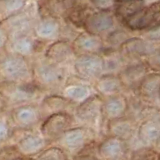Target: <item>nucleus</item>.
<instances>
[{"instance_id":"31","label":"nucleus","mask_w":160,"mask_h":160,"mask_svg":"<svg viewBox=\"0 0 160 160\" xmlns=\"http://www.w3.org/2000/svg\"><path fill=\"white\" fill-rule=\"evenodd\" d=\"M40 14L42 18H56L62 10L61 0H43L40 4Z\"/></svg>"},{"instance_id":"43","label":"nucleus","mask_w":160,"mask_h":160,"mask_svg":"<svg viewBox=\"0 0 160 160\" xmlns=\"http://www.w3.org/2000/svg\"><path fill=\"white\" fill-rule=\"evenodd\" d=\"M7 146H8L7 144H4V143H1V142H0V152L3 151V150H4L5 148H6Z\"/></svg>"},{"instance_id":"10","label":"nucleus","mask_w":160,"mask_h":160,"mask_svg":"<svg viewBox=\"0 0 160 160\" xmlns=\"http://www.w3.org/2000/svg\"><path fill=\"white\" fill-rule=\"evenodd\" d=\"M160 20V1L146 7L140 8L138 11L122 20V23L131 31H145Z\"/></svg>"},{"instance_id":"22","label":"nucleus","mask_w":160,"mask_h":160,"mask_svg":"<svg viewBox=\"0 0 160 160\" xmlns=\"http://www.w3.org/2000/svg\"><path fill=\"white\" fill-rule=\"evenodd\" d=\"M160 88V73L150 71L140 83L136 92L149 106H157V95Z\"/></svg>"},{"instance_id":"33","label":"nucleus","mask_w":160,"mask_h":160,"mask_svg":"<svg viewBox=\"0 0 160 160\" xmlns=\"http://www.w3.org/2000/svg\"><path fill=\"white\" fill-rule=\"evenodd\" d=\"M14 129L9 123L6 113L0 115V142L4 144H10V141L13 137Z\"/></svg>"},{"instance_id":"2","label":"nucleus","mask_w":160,"mask_h":160,"mask_svg":"<svg viewBox=\"0 0 160 160\" xmlns=\"http://www.w3.org/2000/svg\"><path fill=\"white\" fill-rule=\"evenodd\" d=\"M100 138L91 128L75 125L65 131L53 144L66 152L69 157H72L84 152H95Z\"/></svg>"},{"instance_id":"36","label":"nucleus","mask_w":160,"mask_h":160,"mask_svg":"<svg viewBox=\"0 0 160 160\" xmlns=\"http://www.w3.org/2000/svg\"><path fill=\"white\" fill-rule=\"evenodd\" d=\"M0 160H29V159L21 156L10 145H8L3 151L0 152Z\"/></svg>"},{"instance_id":"21","label":"nucleus","mask_w":160,"mask_h":160,"mask_svg":"<svg viewBox=\"0 0 160 160\" xmlns=\"http://www.w3.org/2000/svg\"><path fill=\"white\" fill-rule=\"evenodd\" d=\"M127 98L125 93L103 98L102 115L104 124L107 121L126 116ZM104 126V125H103Z\"/></svg>"},{"instance_id":"4","label":"nucleus","mask_w":160,"mask_h":160,"mask_svg":"<svg viewBox=\"0 0 160 160\" xmlns=\"http://www.w3.org/2000/svg\"><path fill=\"white\" fill-rule=\"evenodd\" d=\"M0 94L4 97L9 109L24 104L39 103L46 93L33 81L27 83L0 81Z\"/></svg>"},{"instance_id":"24","label":"nucleus","mask_w":160,"mask_h":160,"mask_svg":"<svg viewBox=\"0 0 160 160\" xmlns=\"http://www.w3.org/2000/svg\"><path fill=\"white\" fill-rule=\"evenodd\" d=\"M93 87L95 93L102 98L125 93L121 80L115 74H102L93 83Z\"/></svg>"},{"instance_id":"28","label":"nucleus","mask_w":160,"mask_h":160,"mask_svg":"<svg viewBox=\"0 0 160 160\" xmlns=\"http://www.w3.org/2000/svg\"><path fill=\"white\" fill-rule=\"evenodd\" d=\"M127 98V112L126 116L135 120L136 122H140L141 115L147 104L140 98L136 91H129L125 92Z\"/></svg>"},{"instance_id":"38","label":"nucleus","mask_w":160,"mask_h":160,"mask_svg":"<svg viewBox=\"0 0 160 160\" xmlns=\"http://www.w3.org/2000/svg\"><path fill=\"white\" fill-rule=\"evenodd\" d=\"M70 160H100L95 152H84L70 157Z\"/></svg>"},{"instance_id":"40","label":"nucleus","mask_w":160,"mask_h":160,"mask_svg":"<svg viewBox=\"0 0 160 160\" xmlns=\"http://www.w3.org/2000/svg\"><path fill=\"white\" fill-rule=\"evenodd\" d=\"M8 110V106H7V103L5 101L4 97L0 94V115H3L7 112Z\"/></svg>"},{"instance_id":"26","label":"nucleus","mask_w":160,"mask_h":160,"mask_svg":"<svg viewBox=\"0 0 160 160\" xmlns=\"http://www.w3.org/2000/svg\"><path fill=\"white\" fill-rule=\"evenodd\" d=\"M104 64L103 74H115L118 75L121 70L126 66L118 50L105 48L101 53Z\"/></svg>"},{"instance_id":"34","label":"nucleus","mask_w":160,"mask_h":160,"mask_svg":"<svg viewBox=\"0 0 160 160\" xmlns=\"http://www.w3.org/2000/svg\"><path fill=\"white\" fill-rule=\"evenodd\" d=\"M25 2L26 0H0V5L6 12L15 14L24 7Z\"/></svg>"},{"instance_id":"14","label":"nucleus","mask_w":160,"mask_h":160,"mask_svg":"<svg viewBox=\"0 0 160 160\" xmlns=\"http://www.w3.org/2000/svg\"><path fill=\"white\" fill-rule=\"evenodd\" d=\"M59 93L69 101L77 105L95 94V90L93 84L70 74Z\"/></svg>"},{"instance_id":"30","label":"nucleus","mask_w":160,"mask_h":160,"mask_svg":"<svg viewBox=\"0 0 160 160\" xmlns=\"http://www.w3.org/2000/svg\"><path fill=\"white\" fill-rule=\"evenodd\" d=\"M29 160H70V157L60 147L51 144L38 155Z\"/></svg>"},{"instance_id":"15","label":"nucleus","mask_w":160,"mask_h":160,"mask_svg":"<svg viewBox=\"0 0 160 160\" xmlns=\"http://www.w3.org/2000/svg\"><path fill=\"white\" fill-rule=\"evenodd\" d=\"M42 56L55 64L68 67L71 65L76 55L73 51L71 42L68 40L58 39L46 45Z\"/></svg>"},{"instance_id":"20","label":"nucleus","mask_w":160,"mask_h":160,"mask_svg":"<svg viewBox=\"0 0 160 160\" xmlns=\"http://www.w3.org/2000/svg\"><path fill=\"white\" fill-rule=\"evenodd\" d=\"M39 106L45 118L48 115L54 113L66 112L73 114L76 104L69 101L60 93H47L40 100Z\"/></svg>"},{"instance_id":"37","label":"nucleus","mask_w":160,"mask_h":160,"mask_svg":"<svg viewBox=\"0 0 160 160\" xmlns=\"http://www.w3.org/2000/svg\"><path fill=\"white\" fill-rule=\"evenodd\" d=\"M92 5L99 11H109L115 4V0H90Z\"/></svg>"},{"instance_id":"29","label":"nucleus","mask_w":160,"mask_h":160,"mask_svg":"<svg viewBox=\"0 0 160 160\" xmlns=\"http://www.w3.org/2000/svg\"><path fill=\"white\" fill-rule=\"evenodd\" d=\"M130 37H131V35L127 31H125V30L114 29L103 38L105 43V48L118 50L120 46Z\"/></svg>"},{"instance_id":"1","label":"nucleus","mask_w":160,"mask_h":160,"mask_svg":"<svg viewBox=\"0 0 160 160\" xmlns=\"http://www.w3.org/2000/svg\"><path fill=\"white\" fill-rule=\"evenodd\" d=\"M33 82L45 93H59L71 72L69 68L55 64L43 56L31 59Z\"/></svg>"},{"instance_id":"9","label":"nucleus","mask_w":160,"mask_h":160,"mask_svg":"<svg viewBox=\"0 0 160 160\" xmlns=\"http://www.w3.org/2000/svg\"><path fill=\"white\" fill-rule=\"evenodd\" d=\"M77 125L74 115L71 113L61 112L46 116L38 128L42 136L53 144L68 129Z\"/></svg>"},{"instance_id":"41","label":"nucleus","mask_w":160,"mask_h":160,"mask_svg":"<svg viewBox=\"0 0 160 160\" xmlns=\"http://www.w3.org/2000/svg\"><path fill=\"white\" fill-rule=\"evenodd\" d=\"M154 149L156 150V151H157L158 153H160V137H159V139L156 141V143H155V145H154Z\"/></svg>"},{"instance_id":"13","label":"nucleus","mask_w":160,"mask_h":160,"mask_svg":"<svg viewBox=\"0 0 160 160\" xmlns=\"http://www.w3.org/2000/svg\"><path fill=\"white\" fill-rule=\"evenodd\" d=\"M138 122L128 116H123L117 119L107 121L102 130L103 136H112L129 142L136 137Z\"/></svg>"},{"instance_id":"19","label":"nucleus","mask_w":160,"mask_h":160,"mask_svg":"<svg viewBox=\"0 0 160 160\" xmlns=\"http://www.w3.org/2000/svg\"><path fill=\"white\" fill-rule=\"evenodd\" d=\"M149 72L150 70L145 62L126 65L118 74L125 92L136 91L143 78Z\"/></svg>"},{"instance_id":"11","label":"nucleus","mask_w":160,"mask_h":160,"mask_svg":"<svg viewBox=\"0 0 160 160\" xmlns=\"http://www.w3.org/2000/svg\"><path fill=\"white\" fill-rule=\"evenodd\" d=\"M156 48L158 47L149 44L142 37L131 36L120 46L118 51L125 64L128 65L145 62L146 57Z\"/></svg>"},{"instance_id":"42","label":"nucleus","mask_w":160,"mask_h":160,"mask_svg":"<svg viewBox=\"0 0 160 160\" xmlns=\"http://www.w3.org/2000/svg\"><path fill=\"white\" fill-rule=\"evenodd\" d=\"M130 1H133V0H115V2H117L118 4L126 3V2H130Z\"/></svg>"},{"instance_id":"18","label":"nucleus","mask_w":160,"mask_h":160,"mask_svg":"<svg viewBox=\"0 0 160 160\" xmlns=\"http://www.w3.org/2000/svg\"><path fill=\"white\" fill-rule=\"evenodd\" d=\"M75 55L101 54L105 50V43L102 37L86 31L79 33L71 42Z\"/></svg>"},{"instance_id":"45","label":"nucleus","mask_w":160,"mask_h":160,"mask_svg":"<svg viewBox=\"0 0 160 160\" xmlns=\"http://www.w3.org/2000/svg\"><path fill=\"white\" fill-rule=\"evenodd\" d=\"M157 160H160V153H158V156H157Z\"/></svg>"},{"instance_id":"23","label":"nucleus","mask_w":160,"mask_h":160,"mask_svg":"<svg viewBox=\"0 0 160 160\" xmlns=\"http://www.w3.org/2000/svg\"><path fill=\"white\" fill-rule=\"evenodd\" d=\"M61 34V26L56 18H41L33 29V36L40 42L51 43L58 40Z\"/></svg>"},{"instance_id":"25","label":"nucleus","mask_w":160,"mask_h":160,"mask_svg":"<svg viewBox=\"0 0 160 160\" xmlns=\"http://www.w3.org/2000/svg\"><path fill=\"white\" fill-rule=\"evenodd\" d=\"M160 137V120L145 119L138 124L136 138L144 146L154 147Z\"/></svg>"},{"instance_id":"6","label":"nucleus","mask_w":160,"mask_h":160,"mask_svg":"<svg viewBox=\"0 0 160 160\" xmlns=\"http://www.w3.org/2000/svg\"><path fill=\"white\" fill-rule=\"evenodd\" d=\"M6 115L9 123L16 131L36 130L44 119L39 103L24 104L9 108Z\"/></svg>"},{"instance_id":"32","label":"nucleus","mask_w":160,"mask_h":160,"mask_svg":"<svg viewBox=\"0 0 160 160\" xmlns=\"http://www.w3.org/2000/svg\"><path fill=\"white\" fill-rule=\"evenodd\" d=\"M144 0H133V1L118 4L116 8V15L121 18V20L127 18L130 15L135 13L140 8L143 7Z\"/></svg>"},{"instance_id":"12","label":"nucleus","mask_w":160,"mask_h":160,"mask_svg":"<svg viewBox=\"0 0 160 160\" xmlns=\"http://www.w3.org/2000/svg\"><path fill=\"white\" fill-rule=\"evenodd\" d=\"M95 153L100 160H127L129 146L119 138L103 136L97 142Z\"/></svg>"},{"instance_id":"8","label":"nucleus","mask_w":160,"mask_h":160,"mask_svg":"<svg viewBox=\"0 0 160 160\" xmlns=\"http://www.w3.org/2000/svg\"><path fill=\"white\" fill-rule=\"evenodd\" d=\"M70 72L79 79L93 84L104 73L101 54H83L75 56L70 65Z\"/></svg>"},{"instance_id":"3","label":"nucleus","mask_w":160,"mask_h":160,"mask_svg":"<svg viewBox=\"0 0 160 160\" xmlns=\"http://www.w3.org/2000/svg\"><path fill=\"white\" fill-rule=\"evenodd\" d=\"M0 81L27 83L33 81L31 59L8 52L0 53Z\"/></svg>"},{"instance_id":"35","label":"nucleus","mask_w":160,"mask_h":160,"mask_svg":"<svg viewBox=\"0 0 160 160\" xmlns=\"http://www.w3.org/2000/svg\"><path fill=\"white\" fill-rule=\"evenodd\" d=\"M145 63L151 72L160 73V47L154 49L145 59Z\"/></svg>"},{"instance_id":"17","label":"nucleus","mask_w":160,"mask_h":160,"mask_svg":"<svg viewBox=\"0 0 160 160\" xmlns=\"http://www.w3.org/2000/svg\"><path fill=\"white\" fill-rule=\"evenodd\" d=\"M39 42L40 41L33 36V34L9 37L5 47V52L19 55L28 59H33L38 52Z\"/></svg>"},{"instance_id":"7","label":"nucleus","mask_w":160,"mask_h":160,"mask_svg":"<svg viewBox=\"0 0 160 160\" xmlns=\"http://www.w3.org/2000/svg\"><path fill=\"white\" fill-rule=\"evenodd\" d=\"M9 145L21 156L31 159L51 145V143L42 136L38 129L26 131L14 130L13 137Z\"/></svg>"},{"instance_id":"16","label":"nucleus","mask_w":160,"mask_h":160,"mask_svg":"<svg viewBox=\"0 0 160 160\" xmlns=\"http://www.w3.org/2000/svg\"><path fill=\"white\" fill-rule=\"evenodd\" d=\"M114 17L110 11H97L88 14L83 21V28L86 32L104 38L114 30Z\"/></svg>"},{"instance_id":"44","label":"nucleus","mask_w":160,"mask_h":160,"mask_svg":"<svg viewBox=\"0 0 160 160\" xmlns=\"http://www.w3.org/2000/svg\"><path fill=\"white\" fill-rule=\"evenodd\" d=\"M157 106H159V107H160V88H159L158 95H157Z\"/></svg>"},{"instance_id":"39","label":"nucleus","mask_w":160,"mask_h":160,"mask_svg":"<svg viewBox=\"0 0 160 160\" xmlns=\"http://www.w3.org/2000/svg\"><path fill=\"white\" fill-rule=\"evenodd\" d=\"M7 42H8V35L0 27V53L5 51V47H6Z\"/></svg>"},{"instance_id":"5","label":"nucleus","mask_w":160,"mask_h":160,"mask_svg":"<svg viewBox=\"0 0 160 160\" xmlns=\"http://www.w3.org/2000/svg\"><path fill=\"white\" fill-rule=\"evenodd\" d=\"M102 102L103 98L95 93L83 102L77 104L73 113L77 125L91 128L101 138L104 125Z\"/></svg>"},{"instance_id":"27","label":"nucleus","mask_w":160,"mask_h":160,"mask_svg":"<svg viewBox=\"0 0 160 160\" xmlns=\"http://www.w3.org/2000/svg\"><path fill=\"white\" fill-rule=\"evenodd\" d=\"M127 143L129 146L127 160H157L158 152L154 147L140 144L136 137Z\"/></svg>"}]
</instances>
